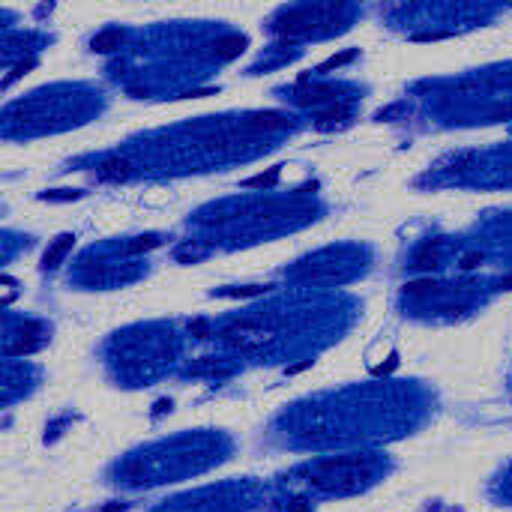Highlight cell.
<instances>
[{"label":"cell","mask_w":512,"mask_h":512,"mask_svg":"<svg viewBox=\"0 0 512 512\" xmlns=\"http://www.w3.org/2000/svg\"><path fill=\"white\" fill-rule=\"evenodd\" d=\"M429 114L444 126H489L512 120V63L468 72L429 87Z\"/></svg>","instance_id":"obj_1"},{"label":"cell","mask_w":512,"mask_h":512,"mask_svg":"<svg viewBox=\"0 0 512 512\" xmlns=\"http://www.w3.org/2000/svg\"><path fill=\"white\" fill-rule=\"evenodd\" d=\"M231 444L222 435H183L126 456L114 468V483L126 489H150L195 477L228 456Z\"/></svg>","instance_id":"obj_2"},{"label":"cell","mask_w":512,"mask_h":512,"mask_svg":"<svg viewBox=\"0 0 512 512\" xmlns=\"http://www.w3.org/2000/svg\"><path fill=\"white\" fill-rule=\"evenodd\" d=\"M387 471H390L387 459L372 456V453L327 456V459H315L285 474L276 492L291 498L288 510L312 507V498H345V495L366 492L369 486L384 480Z\"/></svg>","instance_id":"obj_3"},{"label":"cell","mask_w":512,"mask_h":512,"mask_svg":"<svg viewBox=\"0 0 512 512\" xmlns=\"http://www.w3.org/2000/svg\"><path fill=\"white\" fill-rule=\"evenodd\" d=\"M435 183L468 189H512V141L447 159L438 165Z\"/></svg>","instance_id":"obj_4"},{"label":"cell","mask_w":512,"mask_h":512,"mask_svg":"<svg viewBox=\"0 0 512 512\" xmlns=\"http://www.w3.org/2000/svg\"><path fill=\"white\" fill-rule=\"evenodd\" d=\"M267 504V492L258 483H222L192 495L165 501L153 512H258Z\"/></svg>","instance_id":"obj_5"},{"label":"cell","mask_w":512,"mask_h":512,"mask_svg":"<svg viewBox=\"0 0 512 512\" xmlns=\"http://www.w3.org/2000/svg\"><path fill=\"white\" fill-rule=\"evenodd\" d=\"M486 261H495L501 267L507 264L504 276H512V213H498L486 219L483 225H477V231L471 234V243L462 246L456 258L462 273H474Z\"/></svg>","instance_id":"obj_6"},{"label":"cell","mask_w":512,"mask_h":512,"mask_svg":"<svg viewBox=\"0 0 512 512\" xmlns=\"http://www.w3.org/2000/svg\"><path fill=\"white\" fill-rule=\"evenodd\" d=\"M492 498L498 501V504H507L512 507V462L492 480Z\"/></svg>","instance_id":"obj_7"},{"label":"cell","mask_w":512,"mask_h":512,"mask_svg":"<svg viewBox=\"0 0 512 512\" xmlns=\"http://www.w3.org/2000/svg\"><path fill=\"white\" fill-rule=\"evenodd\" d=\"M72 240H75L72 234H63V237H57V240H54V246H51V249L45 252V258H42L45 270H51V267H57V264L63 261V255L72 249Z\"/></svg>","instance_id":"obj_8"},{"label":"cell","mask_w":512,"mask_h":512,"mask_svg":"<svg viewBox=\"0 0 512 512\" xmlns=\"http://www.w3.org/2000/svg\"><path fill=\"white\" fill-rule=\"evenodd\" d=\"M120 42H123L120 30H105L93 39V51H114V48H120Z\"/></svg>","instance_id":"obj_9"},{"label":"cell","mask_w":512,"mask_h":512,"mask_svg":"<svg viewBox=\"0 0 512 512\" xmlns=\"http://www.w3.org/2000/svg\"><path fill=\"white\" fill-rule=\"evenodd\" d=\"M276 180H279V171H267V174L249 177L243 186H246V189H273V186H276Z\"/></svg>","instance_id":"obj_10"},{"label":"cell","mask_w":512,"mask_h":512,"mask_svg":"<svg viewBox=\"0 0 512 512\" xmlns=\"http://www.w3.org/2000/svg\"><path fill=\"white\" fill-rule=\"evenodd\" d=\"M357 57V51H345V54H339V57H330L327 63H321L318 66V72H330V69H342L345 63H351Z\"/></svg>","instance_id":"obj_11"}]
</instances>
